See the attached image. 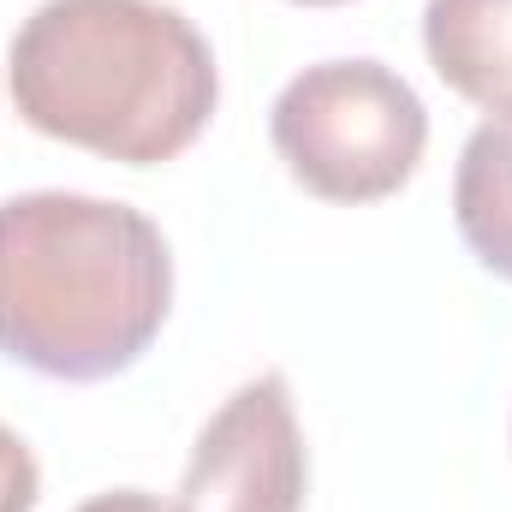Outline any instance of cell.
<instances>
[{
    "mask_svg": "<svg viewBox=\"0 0 512 512\" xmlns=\"http://www.w3.org/2000/svg\"><path fill=\"white\" fill-rule=\"evenodd\" d=\"M6 90L18 120L42 137L155 167L203 137L221 72L179 6L42 0L6 48Z\"/></svg>",
    "mask_w": 512,
    "mask_h": 512,
    "instance_id": "1",
    "label": "cell"
},
{
    "mask_svg": "<svg viewBox=\"0 0 512 512\" xmlns=\"http://www.w3.org/2000/svg\"><path fill=\"white\" fill-rule=\"evenodd\" d=\"M173 310L161 227L108 197L24 191L0 203V358L48 382L131 370Z\"/></svg>",
    "mask_w": 512,
    "mask_h": 512,
    "instance_id": "2",
    "label": "cell"
},
{
    "mask_svg": "<svg viewBox=\"0 0 512 512\" xmlns=\"http://www.w3.org/2000/svg\"><path fill=\"white\" fill-rule=\"evenodd\" d=\"M268 137L310 197L382 203L423 161L429 108L382 60H322L274 96Z\"/></svg>",
    "mask_w": 512,
    "mask_h": 512,
    "instance_id": "3",
    "label": "cell"
},
{
    "mask_svg": "<svg viewBox=\"0 0 512 512\" xmlns=\"http://www.w3.org/2000/svg\"><path fill=\"white\" fill-rule=\"evenodd\" d=\"M310 459L280 370L245 382L197 435L179 512H304Z\"/></svg>",
    "mask_w": 512,
    "mask_h": 512,
    "instance_id": "4",
    "label": "cell"
},
{
    "mask_svg": "<svg viewBox=\"0 0 512 512\" xmlns=\"http://www.w3.org/2000/svg\"><path fill=\"white\" fill-rule=\"evenodd\" d=\"M423 54L453 96L512 120V0H429Z\"/></svg>",
    "mask_w": 512,
    "mask_h": 512,
    "instance_id": "5",
    "label": "cell"
},
{
    "mask_svg": "<svg viewBox=\"0 0 512 512\" xmlns=\"http://www.w3.org/2000/svg\"><path fill=\"white\" fill-rule=\"evenodd\" d=\"M453 221L465 251L512 286V120H483L453 173Z\"/></svg>",
    "mask_w": 512,
    "mask_h": 512,
    "instance_id": "6",
    "label": "cell"
},
{
    "mask_svg": "<svg viewBox=\"0 0 512 512\" xmlns=\"http://www.w3.org/2000/svg\"><path fill=\"white\" fill-rule=\"evenodd\" d=\"M36 495H42L36 453L0 423V512H36Z\"/></svg>",
    "mask_w": 512,
    "mask_h": 512,
    "instance_id": "7",
    "label": "cell"
},
{
    "mask_svg": "<svg viewBox=\"0 0 512 512\" xmlns=\"http://www.w3.org/2000/svg\"><path fill=\"white\" fill-rule=\"evenodd\" d=\"M78 512H179V507H167L161 495H143V489H108V495L84 501Z\"/></svg>",
    "mask_w": 512,
    "mask_h": 512,
    "instance_id": "8",
    "label": "cell"
},
{
    "mask_svg": "<svg viewBox=\"0 0 512 512\" xmlns=\"http://www.w3.org/2000/svg\"><path fill=\"white\" fill-rule=\"evenodd\" d=\"M298 6H340V0H298Z\"/></svg>",
    "mask_w": 512,
    "mask_h": 512,
    "instance_id": "9",
    "label": "cell"
}]
</instances>
